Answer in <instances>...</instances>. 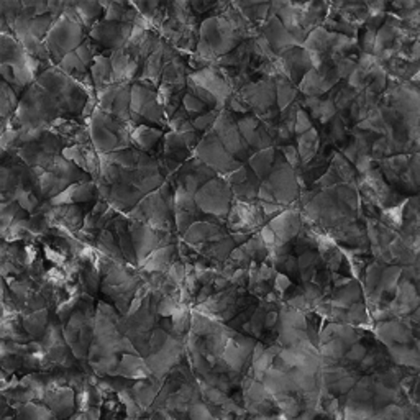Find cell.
Masks as SVG:
<instances>
[{"label": "cell", "mask_w": 420, "mask_h": 420, "mask_svg": "<svg viewBox=\"0 0 420 420\" xmlns=\"http://www.w3.org/2000/svg\"><path fill=\"white\" fill-rule=\"evenodd\" d=\"M95 266H97L100 276H102L100 294H102L104 300L112 304L118 310V314L125 317L129 314L136 292L143 286V275L138 271V268L130 266V264L115 263L100 253L97 261H95Z\"/></svg>", "instance_id": "cell-1"}, {"label": "cell", "mask_w": 420, "mask_h": 420, "mask_svg": "<svg viewBox=\"0 0 420 420\" xmlns=\"http://www.w3.org/2000/svg\"><path fill=\"white\" fill-rule=\"evenodd\" d=\"M61 117L65 115L56 99L47 89L41 88L38 82H35L20 97L17 112L10 118V125L17 130H49Z\"/></svg>", "instance_id": "cell-2"}, {"label": "cell", "mask_w": 420, "mask_h": 420, "mask_svg": "<svg viewBox=\"0 0 420 420\" xmlns=\"http://www.w3.org/2000/svg\"><path fill=\"white\" fill-rule=\"evenodd\" d=\"M36 82L56 99L65 118L82 123V115H84L86 107H88L90 95L79 82L65 74L58 66H53L48 71H45L36 79Z\"/></svg>", "instance_id": "cell-3"}, {"label": "cell", "mask_w": 420, "mask_h": 420, "mask_svg": "<svg viewBox=\"0 0 420 420\" xmlns=\"http://www.w3.org/2000/svg\"><path fill=\"white\" fill-rule=\"evenodd\" d=\"M300 197V186L296 170H292L286 158L277 148L275 168L266 179L261 181L258 200L266 204H277L282 207H291Z\"/></svg>", "instance_id": "cell-4"}, {"label": "cell", "mask_w": 420, "mask_h": 420, "mask_svg": "<svg viewBox=\"0 0 420 420\" xmlns=\"http://www.w3.org/2000/svg\"><path fill=\"white\" fill-rule=\"evenodd\" d=\"M88 127L90 141H92L94 148L97 150L100 156L134 146L131 145L134 125L108 115V113L100 111L99 107L97 111L94 112V115L90 117Z\"/></svg>", "instance_id": "cell-5"}, {"label": "cell", "mask_w": 420, "mask_h": 420, "mask_svg": "<svg viewBox=\"0 0 420 420\" xmlns=\"http://www.w3.org/2000/svg\"><path fill=\"white\" fill-rule=\"evenodd\" d=\"M129 220L135 223H143L164 234H177L175 220V205L168 204L163 197L161 191L145 195L141 202L129 213Z\"/></svg>", "instance_id": "cell-6"}, {"label": "cell", "mask_w": 420, "mask_h": 420, "mask_svg": "<svg viewBox=\"0 0 420 420\" xmlns=\"http://www.w3.org/2000/svg\"><path fill=\"white\" fill-rule=\"evenodd\" d=\"M131 125H152L168 131V117L158 99V90L134 82L131 84Z\"/></svg>", "instance_id": "cell-7"}, {"label": "cell", "mask_w": 420, "mask_h": 420, "mask_svg": "<svg viewBox=\"0 0 420 420\" xmlns=\"http://www.w3.org/2000/svg\"><path fill=\"white\" fill-rule=\"evenodd\" d=\"M86 38H88V31L84 30V26L71 20L70 17L61 15L54 22L51 31L45 38V45H47L51 61L58 66L63 58L76 51Z\"/></svg>", "instance_id": "cell-8"}, {"label": "cell", "mask_w": 420, "mask_h": 420, "mask_svg": "<svg viewBox=\"0 0 420 420\" xmlns=\"http://www.w3.org/2000/svg\"><path fill=\"white\" fill-rule=\"evenodd\" d=\"M199 40L207 43L217 58L232 53L246 41L222 15L202 18L199 26Z\"/></svg>", "instance_id": "cell-9"}, {"label": "cell", "mask_w": 420, "mask_h": 420, "mask_svg": "<svg viewBox=\"0 0 420 420\" xmlns=\"http://www.w3.org/2000/svg\"><path fill=\"white\" fill-rule=\"evenodd\" d=\"M195 204L204 216L225 223L232 205H234V193L228 182L222 176H218L200 187L195 194Z\"/></svg>", "instance_id": "cell-10"}, {"label": "cell", "mask_w": 420, "mask_h": 420, "mask_svg": "<svg viewBox=\"0 0 420 420\" xmlns=\"http://www.w3.org/2000/svg\"><path fill=\"white\" fill-rule=\"evenodd\" d=\"M193 156L200 159L204 164H207L209 168H212L222 177L239 170L241 164H243L227 152V148L220 143V140L217 138V135L213 131H209V134L202 136L197 148L194 150Z\"/></svg>", "instance_id": "cell-11"}, {"label": "cell", "mask_w": 420, "mask_h": 420, "mask_svg": "<svg viewBox=\"0 0 420 420\" xmlns=\"http://www.w3.org/2000/svg\"><path fill=\"white\" fill-rule=\"evenodd\" d=\"M212 131L217 135V138L220 140V143L225 146L227 152L235 159H239L240 163L245 164L250 159L251 154H253L248 148V145L245 143L243 136L240 134L239 125H236V118L232 115L227 108H223L220 112Z\"/></svg>", "instance_id": "cell-12"}, {"label": "cell", "mask_w": 420, "mask_h": 420, "mask_svg": "<svg viewBox=\"0 0 420 420\" xmlns=\"http://www.w3.org/2000/svg\"><path fill=\"white\" fill-rule=\"evenodd\" d=\"M130 232L131 239H134L138 266L153 251L161 248V246L175 245L181 240V236L177 234H164V232H158L152 227L135 222H130Z\"/></svg>", "instance_id": "cell-13"}, {"label": "cell", "mask_w": 420, "mask_h": 420, "mask_svg": "<svg viewBox=\"0 0 420 420\" xmlns=\"http://www.w3.org/2000/svg\"><path fill=\"white\" fill-rule=\"evenodd\" d=\"M240 97L245 100L246 105L250 107L251 113L255 115H264L273 108H276V82L271 77H264V79H257L250 82L240 90Z\"/></svg>", "instance_id": "cell-14"}, {"label": "cell", "mask_w": 420, "mask_h": 420, "mask_svg": "<svg viewBox=\"0 0 420 420\" xmlns=\"http://www.w3.org/2000/svg\"><path fill=\"white\" fill-rule=\"evenodd\" d=\"M131 84H112L97 94L99 108L118 120L131 123Z\"/></svg>", "instance_id": "cell-15"}, {"label": "cell", "mask_w": 420, "mask_h": 420, "mask_svg": "<svg viewBox=\"0 0 420 420\" xmlns=\"http://www.w3.org/2000/svg\"><path fill=\"white\" fill-rule=\"evenodd\" d=\"M134 26L135 25L100 20L99 24L89 31L88 36L104 49V53H113L125 48L131 33H134Z\"/></svg>", "instance_id": "cell-16"}, {"label": "cell", "mask_w": 420, "mask_h": 420, "mask_svg": "<svg viewBox=\"0 0 420 420\" xmlns=\"http://www.w3.org/2000/svg\"><path fill=\"white\" fill-rule=\"evenodd\" d=\"M216 177H218V175L212 168H209L207 164H204L200 159L193 156L182 164L181 170L177 171L175 176L166 181H171L175 186L184 187L187 193L195 195L200 187L207 184L209 181L216 179Z\"/></svg>", "instance_id": "cell-17"}, {"label": "cell", "mask_w": 420, "mask_h": 420, "mask_svg": "<svg viewBox=\"0 0 420 420\" xmlns=\"http://www.w3.org/2000/svg\"><path fill=\"white\" fill-rule=\"evenodd\" d=\"M94 204L59 205V207H53V205L49 204L48 217L49 222H51V227L61 228V230L70 232L72 235L79 234L82 227H84L86 217H88L90 209L94 207Z\"/></svg>", "instance_id": "cell-18"}, {"label": "cell", "mask_w": 420, "mask_h": 420, "mask_svg": "<svg viewBox=\"0 0 420 420\" xmlns=\"http://www.w3.org/2000/svg\"><path fill=\"white\" fill-rule=\"evenodd\" d=\"M268 225L275 232L277 246L292 243V241L298 239V235L304 227V218L302 212H300L299 200L294 205H291V207H287L284 212H281L280 216L273 218Z\"/></svg>", "instance_id": "cell-19"}, {"label": "cell", "mask_w": 420, "mask_h": 420, "mask_svg": "<svg viewBox=\"0 0 420 420\" xmlns=\"http://www.w3.org/2000/svg\"><path fill=\"white\" fill-rule=\"evenodd\" d=\"M189 81L194 82V84H197L199 88L209 90V92L218 100L220 111H223V108L227 107L228 99L234 95V90H232L230 84H228V81L225 79V76H223L216 66L193 72V74L189 76Z\"/></svg>", "instance_id": "cell-20"}, {"label": "cell", "mask_w": 420, "mask_h": 420, "mask_svg": "<svg viewBox=\"0 0 420 420\" xmlns=\"http://www.w3.org/2000/svg\"><path fill=\"white\" fill-rule=\"evenodd\" d=\"M225 223L217 220V218H205V220L195 222L189 230L186 232V235L182 236V240L186 241L191 248H199V246L213 243V241H218L228 236Z\"/></svg>", "instance_id": "cell-21"}, {"label": "cell", "mask_w": 420, "mask_h": 420, "mask_svg": "<svg viewBox=\"0 0 420 420\" xmlns=\"http://www.w3.org/2000/svg\"><path fill=\"white\" fill-rule=\"evenodd\" d=\"M61 156L70 159L77 168H81L82 171L88 172V175L92 177V181L97 182L102 161H100V154L97 153V150L94 148L92 143L66 146V148L63 150Z\"/></svg>", "instance_id": "cell-22"}, {"label": "cell", "mask_w": 420, "mask_h": 420, "mask_svg": "<svg viewBox=\"0 0 420 420\" xmlns=\"http://www.w3.org/2000/svg\"><path fill=\"white\" fill-rule=\"evenodd\" d=\"M261 35L268 40L269 47L273 48V51H275L277 56H280L282 51H286L287 48L300 45L299 41L287 31L286 26L281 24V20L273 13V10L266 18V22L261 25Z\"/></svg>", "instance_id": "cell-23"}, {"label": "cell", "mask_w": 420, "mask_h": 420, "mask_svg": "<svg viewBox=\"0 0 420 420\" xmlns=\"http://www.w3.org/2000/svg\"><path fill=\"white\" fill-rule=\"evenodd\" d=\"M166 131L152 125H138L131 131V145L141 153L152 154L154 158L163 156V140Z\"/></svg>", "instance_id": "cell-24"}, {"label": "cell", "mask_w": 420, "mask_h": 420, "mask_svg": "<svg viewBox=\"0 0 420 420\" xmlns=\"http://www.w3.org/2000/svg\"><path fill=\"white\" fill-rule=\"evenodd\" d=\"M97 199L99 189L95 181H86L70 186L65 193H61L58 197L49 200V204L53 207H59V205H86L94 204Z\"/></svg>", "instance_id": "cell-25"}, {"label": "cell", "mask_w": 420, "mask_h": 420, "mask_svg": "<svg viewBox=\"0 0 420 420\" xmlns=\"http://www.w3.org/2000/svg\"><path fill=\"white\" fill-rule=\"evenodd\" d=\"M179 243V241H177ZM177 243L161 246L156 251H153L148 258L138 266V271L141 275H166L172 266V263L179 259L177 255Z\"/></svg>", "instance_id": "cell-26"}, {"label": "cell", "mask_w": 420, "mask_h": 420, "mask_svg": "<svg viewBox=\"0 0 420 420\" xmlns=\"http://www.w3.org/2000/svg\"><path fill=\"white\" fill-rule=\"evenodd\" d=\"M164 47H166V41L161 38L152 56H150L143 63V66H141V70H140V74H138V77H136L135 82H140V84H145V86H148V88H153L158 90L159 86H161V79H163Z\"/></svg>", "instance_id": "cell-27"}, {"label": "cell", "mask_w": 420, "mask_h": 420, "mask_svg": "<svg viewBox=\"0 0 420 420\" xmlns=\"http://www.w3.org/2000/svg\"><path fill=\"white\" fill-rule=\"evenodd\" d=\"M49 130L65 141L66 146L92 143V141H90L89 127L77 120H70V118L61 117L53 123Z\"/></svg>", "instance_id": "cell-28"}, {"label": "cell", "mask_w": 420, "mask_h": 420, "mask_svg": "<svg viewBox=\"0 0 420 420\" xmlns=\"http://www.w3.org/2000/svg\"><path fill=\"white\" fill-rule=\"evenodd\" d=\"M108 230H112L113 235L117 236L118 246H120L125 263L134 268H138V259H136L134 239H131L129 217L123 216V213H117L115 218H113L111 223V227H108Z\"/></svg>", "instance_id": "cell-29"}, {"label": "cell", "mask_w": 420, "mask_h": 420, "mask_svg": "<svg viewBox=\"0 0 420 420\" xmlns=\"http://www.w3.org/2000/svg\"><path fill=\"white\" fill-rule=\"evenodd\" d=\"M111 63L115 84H134L140 74L141 66L130 56L125 49L111 53Z\"/></svg>", "instance_id": "cell-30"}, {"label": "cell", "mask_w": 420, "mask_h": 420, "mask_svg": "<svg viewBox=\"0 0 420 420\" xmlns=\"http://www.w3.org/2000/svg\"><path fill=\"white\" fill-rule=\"evenodd\" d=\"M328 300L333 307L348 310L353 304L364 302V289L360 284V281L351 280L348 284L340 287V289H333Z\"/></svg>", "instance_id": "cell-31"}, {"label": "cell", "mask_w": 420, "mask_h": 420, "mask_svg": "<svg viewBox=\"0 0 420 420\" xmlns=\"http://www.w3.org/2000/svg\"><path fill=\"white\" fill-rule=\"evenodd\" d=\"M105 22H115V24L136 25L140 20L138 12L131 6V2H102Z\"/></svg>", "instance_id": "cell-32"}, {"label": "cell", "mask_w": 420, "mask_h": 420, "mask_svg": "<svg viewBox=\"0 0 420 420\" xmlns=\"http://www.w3.org/2000/svg\"><path fill=\"white\" fill-rule=\"evenodd\" d=\"M53 315L54 314H51V310L49 309H43V310H38V312L22 315V323H24L26 335L30 337L31 341H38L43 339V335L48 330L49 323H51Z\"/></svg>", "instance_id": "cell-33"}, {"label": "cell", "mask_w": 420, "mask_h": 420, "mask_svg": "<svg viewBox=\"0 0 420 420\" xmlns=\"http://www.w3.org/2000/svg\"><path fill=\"white\" fill-rule=\"evenodd\" d=\"M376 333L387 345H405L412 337V330L407 327V323H403L401 321L381 322L376 328Z\"/></svg>", "instance_id": "cell-34"}, {"label": "cell", "mask_w": 420, "mask_h": 420, "mask_svg": "<svg viewBox=\"0 0 420 420\" xmlns=\"http://www.w3.org/2000/svg\"><path fill=\"white\" fill-rule=\"evenodd\" d=\"M194 152L187 146V143L181 135L175 134V131H166L163 140V156L161 158H170L175 161L184 164L187 159L193 158Z\"/></svg>", "instance_id": "cell-35"}, {"label": "cell", "mask_w": 420, "mask_h": 420, "mask_svg": "<svg viewBox=\"0 0 420 420\" xmlns=\"http://www.w3.org/2000/svg\"><path fill=\"white\" fill-rule=\"evenodd\" d=\"M187 86H175L161 82L158 88V99L161 102L166 117L171 118L182 107V99H184Z\"/></svg>", "instance_id": "cell-36"}, {"label": "cell", "mask_w": 420, "mask_h": 420, "mask_svg": "<svg viewBox=\"0 0 420 420\" xmlns=\"http://www.w3.org/2000/svg\"><path fill=\"white\" fill-rule=\"evenodd\" d=\"M47 171H51L56 175L58 177H61L63 181H66L67 184H77V182H86V181H92L88 172H84L81 168H77L74 163H71L70 159L58 156L54 159L51 166L48 168Z\"/></svg>", "instance_id": "cell-37"}, {"label": "cell", "mask_w": 420, "mask_h": 420, "mask_svg": "<svg viewBox=\"0 0 420 420\" xmlns=\"http://www.w3.org/2000/svg\"><path fill=\"white\" fill-rule=\"evenodd\" d=\"M90 76H92V82L95 92H100L108 86L115 84L113 82V71H112V63H111V54H99L94 59L92 66H90Z\"/></svg>", "instance_id": "cell-38"}, {"label": "cell", "mask_w": 420, "mask_h": 420, "mask_svg": "<svg viewBox=\"0 0 420 420\" xmlns=\"http://www.w3.org/2000/svg\"><path fill=\"white\" fill-rule=\"evenodd\" d=\"M296 146H298V152L302 161V166H307L309 163H312L317 158L318 152H321L322 146V136L321 131L317 129H312L307 134L300 135L296 138Z\"/></svg>", "instance_id": "cell-39"}, {"label": "cell", "mask_w": 420, "mask_h": 420, "mask_svg": "<svg viewBox=\"0 0 420 420\" xmlns=\"http://www.w3.org/2000/svg\"><path fill=\"white\" fill-rule=\"evenodd\" d=\"M0 65H26V53L13 35H0Z\"/></svg>", "instance_id": "cell-40"}, {"label": "cell", "mask_w": 420, "mask_h": 420, "mask_svg": "<svg viewBox=\"0 0 420 420\" xmlns=\"http://www.w3.org/2000/svg\"><path fill=\"white\" fill-rule=\"evenodd\" d=\"M276 156H277V146H273V148L261 150V152L251 154L246 164H248L250 170L255 172V176H257L259 181H264L269 176V172H271L273 168H275Z\"/></svg>", "instance_id": "cell-41"}, {"label": "cell", "mask_w": 420, "mask_h": 420, "mask_svg": "<svg viewBox=\"0 0 420 420\" xmlns=\"http://www.w3.org/2000/svg\"><path fill=\"white\" fill-rule=\"evenodd\" d=\"M117 374L123 378H134V380H145L152 376L145 358L140 355H122Z\"/></svg>", "instance_id": "cell-42"}, {"label": "cell", "mask_w": 420, "mask_h": 420, "mask_svg": "<svg viewBox=\"0 0 420 420\" xmlns=\"http://www.w3.org/2000/svg\"><path fill=\"white\" fill-rule=\"evenodd\" d=\"M299 261V269H300V284H307V282H312L315 275L325 266V261L321 257L317 250H310L305 251V253L299 255L298 257Z\"/></svg>", "instance_id": "cell-43"}, {"label": "cell", "mask_w": 420, "mask_h": 420, "mask_svg": "<svg viewBox=\"0 0 420 420\" xmlns=\"http://www.w3.org/2000/svg\"><path fill=\"white\" fill-rule=\"evenodd\" d=\"M77 282H79L84 294L95 298L100 292V286H102V276H100L99 269L94 263H84L79 271V276H77Z\"/></svg>", "instance_id": "cell-44"}, {"label": "cell", "mask_w": 420, "mask_h": 420, "mask_svg": "<svg viewBox=\"0 0 420 420\" xmlns=\"http://www.w3.org/2000/svg\"><path fill=\"white\" fill-rule=\"evenodd\" d=\"M94 248L97 250L100 255H104V257L111 258L112 261L127 264L125 258H123V255H122L120 246H118L117 236L113 235V232L108 230V228H107V230L100 232L97 240H95Z\"/></svg>", "instance_id": "cell-45"}, {"label": "cell", "mask_w": 420, "mask_h": 420, "mask_svg": "<svg viewBox=\"0 0 420 420\" xmlns=\"http://www.w3.org/2000/svg\"><path fill=\"white\" fill-rule=\"evenodd\" d=\"M74 8L81 18L82 26L88 31V35L104 18L102 2H74Z\"/></svg>", "instance_id": "cell-46"}, {"label": "cell", "mask_w": 420, "mask_h": 420, "mask_svg": "<svg viewBox=\"0 0 420 420\" xmlns=\"http://www.w3.org/2000/svg\"><path fill=\"white\" fill-rule=\"evenodd\" d=\"M275 82H276V105L280 111H286L289 105L298 102L300 92L298 86L284 76L276 77Z\"/></svg>", "instance_id": "cell-47"}, {"label": "cell", "mask_w": 420, "mask_h": 420, "mask_svg": "<svg viewBox=\"0 0 420 420\" xmlns=\"http://www.w3.org/2000/svg\"><path fill=\"white\" fill-rule=\"evenodd\" d=\"M45 399L54 412L65 414L70 412L74 405V392L70 387H54L53 391L47 392Z\"/></svg>", "instance_id": "cell-48"}, {"label": "cell", "mask_w": 420, "mask_h": 420, "mask_svg": "<svg viewBox=\"0 0 420 420\" xmlns=\"http://www.w3.org/2000/svg\"><path fill=\"white\" fill-rule=\"evenodd\" d=\"M29 217L30 213L22 209V205L15 202V200L13 202H2L0 204V234L6 232L15 222L26 220Z\"/></svg>", "instance_id": "cell-49"}, {"label": "cell", "mask_w": 420, "mask_h": 420, "mask_svg": "<svg viewBox=\"0 0 420 420\" xmlns=\"http://www.w3.org/2000/svg\"><path fill=\"white\" fill-rule=\"evenodd\" d=\"M20 97H18L15 90H13L7 82H0V117L2 122H8L17 112Z\"/></svg>", "instance_id": "cell-50"}, {"label": "cell", "mask_w": 420, "mask_h": 420, "mask_svg": "<svg viewBox=\"0 0 420 420\" xmlns=\"http://www.w3.org/2000/svg\"><path fill=\"white\" fill-rule=\"evenodd\" d=\"M259 187H261V181H259L253 172V175L245 182H241L240 186L232 187L234 200H239V202H255V200H258Z\"/></svg>", "instance_id": "cell-51"}, {"label": "cell", "mask_w": 420, "mask_h": 420, "mask_svg": "<svg viewBox=\"0 0 420 420\" xmlns=\"http://www.w3.org/2000/svg\"><path fill=\"white\" fill-rule=\"evenodd\" d=\"M172 335L177 339L186 340V337L191 333L193 328V307H182L181 310L172 315Z\"/></svg>", "instance_id": "cell-52"}, {"label": "cell", "mask_w": 420, "mask_h": 420, "mask_svg": "<svg viewBox=\"0 0 420 420\" xmlns=\"http://www.w3.org/2000/svg\"><path fill=\"white\" fill-rule=\"evenodd\" d=\"M385 268H386L385 264H381L380 261H373L368 264L366 271H364V276H363L364 299H366L369 294H373V292L381 286L382 271H385Z\"/></svg>", "instance_id": "cell-53"}, {"label": "cell", "mask_w": 420, "mask_h": 420, "mask_svg": "<svg viewBox=\"0 0 420 420\" xmlns=\"http://www.w3.org/2000/svg\"><path fill=\"white\" fill-rule=\"evenodd\" d=\"M330 166L335 170L337 175H339L341 184H356V175H358V172H356L353 164L346 161L340 152L335 153Z\"/></svg>", "instance_id": "cell-54"}, {"label": "cell", "mask_w": 420, "mask_h": 420, "mask_svg": "<svg viewBox=\"0 0 420 420\" xmlns=\"http://www.w3.org/2000/svg\"><path fill=\"white\" fill-rule=\"evenodd\" d=\"M58 18L53 15H41V17H33L29 18V30L30 33L35 36V38H38L41 41H45L49 31H51L54 22H56Z\"/></svg>", "instance_id": "cell-55"}, {"label": "cell", "mask_w": 420, "mask_h": 420, "mask_svg": "<svg viewBox=\"0 0 420 420\" xmlns=\"http://www.w3.org/2000/svg\"><path fill=\"white\" fill-rule=\"evenodd\" d=\"M182 108H184L187 115L191 117V120H194V118H197L200 115H204V113L212 111V108L207 107L204 102H200V100L187 89H186L184 99H182Z\"/></svg>", "instance_id": "cell-56"}, {"label": "cell", "mask_w": 420, "mask_h": 420, "mask_svg": "<svg viewBox=\"0 0 420 420\" xmlns=\"http://www.w3.org/2000/svg\"><path fill=\"white\" fill-rule=\"evenodd\" d=\"M369 322V312L366 302L353 304L346 310V323L351 327H363Z\"/></svg>", "instance_id": "cell-57"}, {"label": "cell", "mask_w": 420, "mask_h": 420, "mask_svg": "<svg viewBox=\"0 0 420 420\" xmlns=\"http://www.w3.org/2000/svg\"><path fill=\"white\" fill-rule=\"evenodd\" d=\"M220 112L222 111H218V108H213V111H210L207 113H204V115L194 118V120H193L194 127L202 135L209 134V131L213 130V125H216V122H217L218 115H220Z\"/></svg>", "instance_id": "cell-58"}, {"label": "cell", "mask_w": 420, "mask_h": 420, "mask_svg": "<svg viewBox=\"0 0 420 420\" xmlns=\"http://www.w3.org/2000/svg\"><path fill=\"white\" fill-rule=\"evenodd\" d=\"M187 90H189V92H193L195 97L200 100V102H204L205 105H207V107L212 108V111H213V108H218V111H220L218 100L213 97V95L210 94L209 90L199 88L197 84H194V82H191V81H187Z\"/></svg>", "instance_id": "cell-59"}, {"label": "cell", "mask_w": 420, "mask_h": 420, "mask_svg": "<svg viewBox=\"0 0 420 420\" xmlns=\"http://www.w3.org/2000/svg\"><path fill=\"white\" fill-rule=\"evenodd\" d=\"M312 129H315L312 117H310V113L307 111H304V108L300 107L298 112V118H296V129H294L296 138L300 135L307 134V131H310Z\"/></svg>", "instance_id": "cell-60"}, {"label": "cell", "mask_w": 420, "mask_h": 420, "mask_svg": "<svg viewBox=\"0 0 420 420\" xmlns=\"http://www.w3.org/2000/svg\"><path fill=\"white\" fill-rule=\"evenodd\" d=\"M280 148V152L282 153V156L286 158V161L289 163V166L292 170L298 171L299 168H302V161H300L299 152H298V146L294 143L292 145H286V146H277Z\"/></svg>", "instance_id": "cell-61"}, {"label": "cell", "mask_w": 420, "mask_h": 420, "mask_svg": "<svg viewBox=\"0 0 420 420\" xmlns=\"http://www.w3.org/2000/svg\"><path fill=\"white\" fill-rule=\"evenodd\" d=\"M168 277H170V280L175 282L177 287H182V284H184V281L187 277L186 263H182L181 259H177V261L172 263L170 271H168Z\"/></svg>", "instance_id": "cell-62"}, {"label": "cell", "mask_w": 420, "mask_h": 420, "mask_svg": "<svg viewBox=\"0 0 420 420\" xmlns=\"http://www.w3.org/2000/svg\"><path fill=\"white\" fill-rule=\"evenodd\" d=\"M368 355V348L366 345L362 344V341H358V344H355L353 346H350L348 351H346L345 360H348L351 363H362L364 358H366Z\"/></svg>", "instance_id": "cell-63"}, {"label": "cell", "mask_w": 420, "mask_h": 420, "mask_svg": "<svg viewBox=\"0 0 420 420\" xmlns=\"http://www.w3.org/2000/svg\"><path fill=\"white\" fill-rule=\"evenodd\" d=\"M189 414L193 420H212V414H210V410L204 404H193Z\"/></svg>", "instance_id": "cell-64"}]
</instances>
